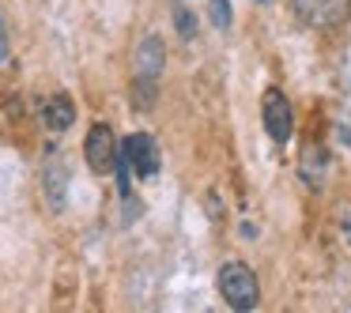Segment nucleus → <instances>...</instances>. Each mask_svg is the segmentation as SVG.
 Here are the masks:
<instances>
[{
  "mask_svg": "<svg viewBox=\"0 0 351 313\" xmlns=\"http://www.w3.org/2000/svg\"><path fill=\"white\" fill-rule=\"evenodd\" d=\"M125 159H129L132 174L136 177H155L159 174V147H155V136H147V132H132L129 140H125Z\"/></svg>",
  "mask_w": 351,
  "mask_h": 313,
  "instance_id": "39448f33",
  "label": "nucleus"
},
{
  "mask_svg": "<svg viewBox=\"0 0 351 313\" xmlns=\"http://www.w3.org/2000/svg\"><path fill=\"white\" fill-rule=\"evenodd\" d=\"M257 4H272V0H257Z\"/></svg>",
  "mask_w": 351,
  "mask_h": 313,
  "instance_id": "9b49d317",
  "label": "nucleus"
},
{
  "mask_svg": "<svg viewBox=\"0 0 351 313\" xmlns=\"http://www.w3.org/2000/svg\"><path fill=\"white\" fill-rule=\"evenodd\" d=\"M212 23L219 27V31H227V27H230V4H227V0H212Z\"/></svg>",
  "mask_w": 351,
  "mask_h": 313,
  "instance_id": "6e6552de",
  "label": "nucleus"
},
{
  "mask_svg": "<svg viewBox=\"0 0 351 313\" xmlns=\"http://www.w3.org/2000/svg\"><path fill=\"white\" fill-rule=\"evenodd\" d=\"M0 61H8V31H4V19H0Z\"/></svg>",
  "mask_w": 351,
  "mask_h": 313,
  "instance_id": "9d476101",
  "label": "nucleus"
},
{
  "mask_svg": "<svg viewBox=\"0 0 351 313\" xmlns=\"http://www.w3.org/2000/svg\"><path fill=\"white\" fill-rule=\"evenodd\" d=\"M291 8L298 12V19L310 27H336L348 19L351 0H291Z\"/></svg>",
  "mask_w": 351,
  "mask_h": 313,
  "instance_id": "20e7f679",
  "label": "nucleus"
},
{
  "mask_svg": "<svg viewBox=\"0 0 351 313\" xmlns=\"http://www.w3.org/2000/svg\"><path fill=\"white\" fill-rule=\"evenodd\" d=\"M72 121H76V106H72L69 95H53V99L46 102V125L53 132H64L72 129Z\"/></svg>",
  "mask_w": 351,
  "mask_h": 313,
  "instance_id": "0eeeda50",
  "label": "nucleus"
},
{
  "mask_svg": "<svg viewBox=\"0 0 351 313\" xmlns=\"http://www.w3.org/2000/svg\"><path fill=\"white\" fill-rule=\"evenodd\" d=\"M84 155H87V166H91L95 174H114L117 170V144H114L110 125H91Z\"/></svg>",
  "mask_w": 351,
  "mask_h": 313,
  "instance_id": "7ed1b4c3",
  "label": "nucleus"
},
{
  "mask_svg": "<svg viewBox=\"0 0 351 313\" xmlns=\"http://www.w3.org/2000/svg\"><path fill=\"white\" fill-rule=\"evenodd\" d=\"M265 129L276 144H287L291 140V102L283 99V91H268L265 95Z\"/></svg>",
  "mask_w": 351,
  "mask_h": 313,
  "instance_id": "423d86ee",
  "label": "nucleus"
},
{
  "mask_svg": "<svg viewBox=\"0 0 351 313\" xmlns=\"http://www.w3.org/2000/svg\"><path fill=\"white\" fill-rule=\"evenodd\" d=\"M162 42L155 34H147L144 42L136 46V110H152V99H155V84L162 76Z\"/></svg>",
  "mask_w": 351,
  "mask_h": 313,
  "instance_id": "f257e3e1",
  "label": "nucleus"
},
{
  "mask_svg": "<svg viewBox=\"0 0 351 313\" xmlns=\"http://www.w3.org/2000/svg\"><path fill=\"white\" fill-rule=\"evenodd\" d=\"M219 295L227 298L234 310H250V305H257V275H253V268H245L242 260H230V264L219 268Z\"/></svg>",
  "mask_w": 351,
  "mask_h": 313,
  "instance_id": "f03ea898",
  "label": "nucleus"
},
{
  "mask_svg": "<svg viewBox=\"0 0 351 313\" xmlns=\"http://www.w3.org/2000/svg\"><path fill=\"white\" fill-rule=\"evenodd\" d=\"M178 31H182V38H193V31H197V23H193V12H178Z\"/></svg>",
  "mask_w": 351,
  "mask_h": 313,
  "instance_id": "1a4fd4ad",
  "label": "nucleus"
}]
</instances>
